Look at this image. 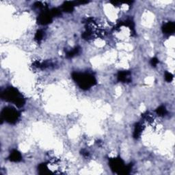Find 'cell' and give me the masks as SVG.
Returning a JSON list of instances; mask_svg holds the SVG:
<instances>
[{
    "label": "cell",
    "instance_id": "6da1fadb",
    "mask_svg": "<svg viewBox=\"0 0 175 175\" xmlns=\"http://www.w3.org/2000/svg\"><path fill=\"white\" fill-rule=\"evenodd\" d=\"M72 78L83 90H88L96 84V79L93 75L87 73H73Z\"/></svg>",
    "mask_w": 175,
    "mask_h": 175
},
{
    "label": "cell",
    "instance_id": "7a4b0ae2",
    "mask_svg": "<svg viewBox=\"0 0 175 175\" xmlns=\"http://www.w3.org/2000/svg\"><path fill=\"white\" fill-rule=\"evenodd\" d=\"M1 98L6 101L14 103L18 107H21L25 104V99L16 88H8L1 93Z\"/></svg>",
    "mask_w": 175,
    "mask_h": 175
},
{
    "label": "cell",
    "instance_id": "3957f363",
    "mask_svg": "<svg viewBox=\"0 0 175 175\" xmlns=\"http://www.w3.org/2000/svg\"><path fill=\"white\" fill-rule=\"evenodd\" d=\"M109 165H110L111 169L114 172H117L118 174H128L131 170V165H125L124 162L120 157L111 159L109 160Z\"/></svg>",
    "mask_w": 175,
    "mask_h": 175
},
{
    "label": "cell",
    "instance_id": "277c9868",
    "mask_svg": "<svg viewBox=\"0 0 175 175\" xmlns=\"http://www.w3.org/2000/svg\"><path fill=\"white\" fill-rule=\"evenodd\" d=\"M20 114L13 108H6L1 113V119H4L9 123H15L19 118Z\"/></svg>",
    "mask_w": 175,
    "mask_h": 175
},
{
    "label": "cell",
    "instance_id": "5b68a950",
    "mask_svg": "<svg viewBox=\"0 0 175 175\" xmlns=\"http://www.w3.org/2000/svg\"><path fill=\"white\" fill-rule=\"evenodd\" d=\"M53 18V15H51V12L44 11L41 13L38 17V23L41 25H47L51 22Z\"/></svg>",
    "mask_w": 175,
    "mask_h": 175
},
{
    "label": "cell",
    "instance_id": "8992f818",
    "mask_svg": "<svg viewBox=\"0 0 175 175\" xmlns=\"http://www.w3.org/2000/svg\"><path fill=\"white\" fill-rule=\"evenodd\" d=\"M118 80L121 82H129L131 81V73L129 71H120L117 76Z\"/></svg>",
    "mask_w": 175,
    "mask_h": 175
},
{
    "label": "cell",
    "instance_id": "52a82bcc",
    "mask_svg": "<svg viewBox=\"0 0 175 175\" xmlns=\"http://www.w3.org/2000/svg\"><path fill=\"white\" fill-rule=\"evenodd\" d=\"M163 32L165 34H170L173 33L175 30V25L173 22H168L163 26Z\"/></svg>",
    "mask_w": 175,
    "mask_h": 175
},
{
    "label": "cell",
    "instance_id": "ba28073f",
    "mask_svg": "<svg viewBox=\"0 0 175 175\" xmlns=\"http://www.w3.org/2000/svg\"><path fill=\"white\" fill-rule=\"evenodd\" d=\"M9 159L11 162H18L21 160L22 159V155L17 150H13L12 151V153H10V157H9Z\"/></svg>",
    "mask_w": 175,
    "mask_h": 175
},
{
    "label": "cell",
    "instance_id": "9c48e42d",
    "mask_svg": "<svg viewBox=\"0 0 175 175\" xmlns=\"http://www.w3.org/2000/svg\"><path fill=\"white\" fill-rule=\"evenodd\" d=\"M142 131H143V127L142 125L140 123H137L135 126V129L134 131V138L137 139L138 137H140Z\"/></svg>",
    "mask_w": 175,
    "mask_h": 175
},
{
    "label": "cell",
    "instance_id": "30bf717a",
    "mask_svg": "<svg viewBox=\"0 0 175 175\" xmlns=\"http://www.w3.org/2000/svg\"><path fill=\"white\" fill-rule=\"evenodd\" d=\"M74 4L71 1H66L63 4L62 10L63 11L66 12V13H71L74 9Z\"/></svg>",
    "mask_w": 175,
    "mask_h": 175
},
{
    "label": "cell",
    "instance_id": "8fae6325",
    "mask_svg": "<svg viewBox=\"0 0 175 175\" xmlns=\"http://www.w3.org/2000/svg\"><path fill=\"white\" fill-rule=\"evenodd\" d=\"M156 112L160 116H164L167 114V109L164 106H160L156 109Z\"/></svg>",
    "mask_w": 175,
    "mask_h": 175
},
{
    "label": "cell",
    "instance_id": "7c38bea8",
    "mask_svg": "<svg viewBox=\"0 0 175 175\" xmlns=\"http://www.w3.org/2000/svg\"><path fill=\"white\" fill-rule=\"evenodd\" d=\"M38 170L40 171V174H47L49 172L47 165L45 164H42L40 165L38 167Z\"/></svg>",
    "mask_w": 175,
    "mask_h": 175
},
{
    "label": "cell",
    "instance_id": "4fadbf2b",
    "mask_svg": "<svg viewBox=\"0 0 175 175\" xmlns=\"http://www.w3.org/2000/svg\"><path fill=\"white\" fill-rule=\"evenodd\" d=\"M79 52V49L78 47H76L73 49L69 51V52L66 53V56L67 58H73L75 56V55L78 54Z\"/></svg>",
    "mask_w": 175,
    "mask_h": 175
},
{
    "label": "cell",
    "instance_id": "5bb4252c",
    "mask_svg": "<svg viewBox=\"0 0 175 175\" xmlns=\"http://www.w3.org/2000/svg\"><path fill=\"white\" fill-rule=\"evenodd\" d=\"M44 37V32L42 30H38L35 35V39L38 42L41 41Z\"/></svg>",
    "mask_w": 175,
    "mask_h": 175
},
{
    "label": "cell",
    "instance_id": "9a60e30c",
    "mask_svg": "<svg viewBox=\"0 0 175 175\" xmlns=\"http://www.w3.org/2000/svg\"><path fill=\"white\" fill-rule=\"evenodd\" d=\"M165 81H168V82H170V81H172V79H173V75H172V74L171 73H169V72H165Z\"/></svg>",
    "mask_w": 175,
    "mask_h": 175
},
{
    "label": "cell",
    "instance_id": "2e32d148",
    "mask_svg": "<svg viewBox=\"0 0 175 175\" xmlns=\"http://www.w3.org/2000/svg\"><path fill=\"white\" fill-rule=\"evenodd\" d=\"M159 63V60L157 58H153L152 60H151V64L153 66H156Z\"/></svg>",
    "mask_w": 175,
    "mask_h": 175
},
{
    "label": "cell",
    "instance_id": "e0dca14e",
    "mask_svg": "<svg viewBox=\"0 0 175 175\" xmlns=\"http://www.w3.org/2000/svg\"><path fill=\"white\" fill-rule=\"evenodd\" d=\"M82 155H83V156H85V157H88V156L89 155V153H88V152H87V151H83V152H82Z\"/></svg>",
    "mask_w": 175,
    "mask_h": 175
}]
</instances>
